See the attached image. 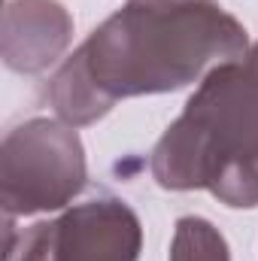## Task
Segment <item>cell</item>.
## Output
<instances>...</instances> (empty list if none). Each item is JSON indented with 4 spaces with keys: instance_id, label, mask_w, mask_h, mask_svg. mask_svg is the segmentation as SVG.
I'll list each match as a JSON object with an SVG mask.
<instances>
[{
    "instance_id": "obj_7",
    "label": "cell",
    "mask_w": 258,
    "mask_h": 261,
    "mask_svg": "<svg viewBox=\"0 0 258 261\" xmlns=\"http://www.w3.org/2000/svg\"><path fill=\"white\" fill-rule=\"evenodd\" d=\"M246 61H249L252 67H258V46L252 49V52H249V58H246Z\"/></svg>"
},
{
    "instance_id": "obj_2",
    "label": "cell",
    "mask_w": 258,
    "mask_h": 261,
    "mask_svg": "<svg viewBox=\"0 0 258 261\" xmlns=\"http://www.w3.org/2000/svg\"><path fill=\"white\" fill-rule=\"evenodd\" d=\"M161 189H207L228 206H258V67L210 70L183 116L152 149Z\"/></svg>"
},
{
    "instance_id": "obj_5",
    "label": "cell",
    "mask_w": 258,
    "mask_h": 261,
    "mask_svg": "<svg viewBox=\"0 0 258 261\" xmlns=\"http://www.w3.org/2000/svg\"><path fill=\"white\" fill-rule=\"evenodd\" d=\"M73 18L55 0H12L3 12V61L15 73H40L61 58Z\"/></svg>"
},
{
    "instance_id": "obj_1",
    "label": "cell",
    "mask_w": 258,
    "mask_h": 261,
    "mask_svg": "<svg viewBox=\"0 0 258 261\" xmlns=\"http://www.w3.org/2000/svg\"><path fill=\"white\" fill-rule=\"evenodd\" d=\"M243 55L246 31L216 0H128L58 67L49 100L67 125H91L122 97L186 88Z\"/></svg>"
},
{
    "instance_id": "obj_6",
    "label": "cell",
    "mask_w": 258,
    "mask_h": 261,
    "mask_svg": "<svg viewBox=\"0 0 258 261\" xmlns=\"http://www.w3.org/2000/svg\"><path fill=\"white\" fill-rule=\"evenodd\" d=\"M170 261H231V255L216 225L200 216H183L176 222Z\"/></svg>"
},
{
    "instance_id": "obj_4",
    "label": "cell",
    "mask_w": 258,
    "mask_h": 261,
    "mask_svg": "<svg viewBox=\"0 0 258 261\" xmlns=\"http://www.w3.org/2000/svg\"><path fill=\"white\" fill-rule=\"evenodd\" d=\"M143 228L116 197L85 200L52 222H37L12 237L6 219V261H137Z\"/></svg>"
},
{
    "instance_id": "obj_3",
    "label": "cell",
    "mask_w": 258,
    "mask_h": 261,
    "mask_svg": "<svg viewBox=\"0 0 258 261\" xmlns=\"http://www.w3.org/2000/svg\"><path fill=\"white\" fill-rule=\"evenodd\" d=\"M85 186V149L73 125L31 119L12 128L0 152L6 219L61 210Z\"/></svg>"
}]
</instances>
